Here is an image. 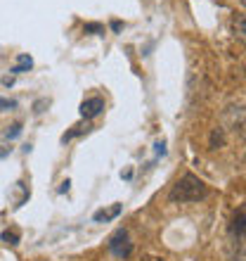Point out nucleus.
Masks as SVG:
<instances>
[{"label": "nucleus", "instance_id": "nucleus-1", "mask_svg": "<svg viewBox=\"0 0 246 261\" xmlns=\"http://www.w3.org/2000/svg\"><path fill=\"white\" fill-rule=\"evenodd\" d=\"M227 254L232 261H246V204H241L227 226Z\"/></svg>", "mask_w": 246, "mask_h": 261}, {"label": "nucleus", "instance_id": "nucleus-2", "mask_svg": "<svg viewBox=\"0 0 246 261\" xmlns=\"http://www.w3.org/2000/svg\"><path fill=\"white\" fill-rule=\"evenodd\" d=\"M208 197V186L204 180L194 176V173H184L182 178L175 180V186L171 188L168 199L171 202H180V204H190V202H201Z\"/></svg>", "mask_w": 246, "mask_h": 261}, {"label": "nucleus", "instance_id": "nucleus-3", "mask_svg": "<svg viewBox=\"0 0 246 261\" xmlns=\"http://www.w3.org/2000/svg\"><path fill=\"white\" fill-rule=\"evenodd\" d=\"M109 252L118 259H128L133 254V242H130V235L126 228H118L116 233L109 238Z\"/></svg>", "mask_w": 246, "mask_h": 261}, {"label": "nucleus", "instance_id": "nucleus-4", "mask_svg": "<svg viewBox=\"0 0 246 261\" xmlns=\"http://www.w3.org/2000/svg\"><path fill=\"white\" fill-rule=\"evenodd\" d=\"M81 117L83 119H95V117H100L104 112V100L102 97H88V100H83L81 102Z\"/></svg>", "mask_w": 246, "mask_h": 261}, {"label": "nucleus", "instance_id": "nucleus-5", "mask_svg": "<svg viewBox=\"0 0 246 261\" xmlns=\"http://www.w3.org/2000/svg\"><path fill=\"white\" fill-rule=\"evenodd\" d=\"M121 209H123L121 204H114V206L109 209V212H104V209H100V212H95L93 221H95V223H100V221H111V219H116L118 214H121Z\"/></svg>", "mask_w": 246, "mask_h": 261}, {"label": "nucleus", "instance_id": "nucleus-6", "mask_svg": "<svg viewBox=\"0 0 246 261\" xmlns=\"http://www.w3.org/2000/svg\"><path fill=\"white\" fill-rule=\"evenodd\" d=\"M232 34L237 36L241 43H246V14H239V17L232 21Z\"/></svg>", "mask_w": 246, "mask_h": 261}, {"label": "nucleus", "instance_id": "nucleus-7", "mask_svg": "<svg viewBox=\"0 0 246 261\" xmlns=\"http://www.w3.org/2000/svg\"><path fill=\"white\" fill-rule=\"evenodd\" d=\"M31 67H34V60L28 55H19L17 57V64H14L10 71H12V74H24V71H28Z\"/></svg>", "mask_w": 246, "mask_h": 261}, {"label": "nucleus", "instance_id": "nucleus-8", "mask_svg": "<svg viewBox=\"0 0 246 261\" xmlns=\"http://www.w3.org/2000/svg\"><path fill=\"white\" fill-rule=\"evenodd\" d=\"M0 240L5 242V245H19L21 235H19V230H14V228H7V230L0 233Z\"/></svg>", "mask_w": 246, "mask_h": 261}, {"label": "nucleus", "instance_id": "nucleus-9", "mask_svg": "<svg viewBox=\"0 0 246 261\" xmlns=\"http://www.w3.org/2000/svg\"><path fill=\"white\" fill-rule=\"evenodd\" d=\"M223 145H225V130L213 128L211 130V150H220Z\"/></svg>", "mask_w": 246, "mask_h": 261}, {"label": "nucleus", "instance_id": "nucleus-10", "mask_svg": "<svg viewBox=\"0 0 246 261\" xmlns=\"http://www.w3.org/2000/svg\"><path fill=\"white\" fill-rule=\"evenodd\" d=\"M83 133H88V128H83V126H74L71 130H67V133L62 136V143H69V140H74V138L83 136Z\"/></svg>", "mask_w": 246, "mask_h": 261}, {"label": "nucleus", "instance_id": "nucleus-11", "mask_svg": "<svg viewBox=\"0 0 246 261\" xmlns=\"http://www.w3.org/2000/svg\"><path fill=\"white\" fill-rule=\"evenodd\" d=\"M19 136H21V124L7 126V130H5V138H7V140H14V138H19Z\"/></svg>", "mask_w": 246, "mask_h": 261}, {"label": "nucleus", "instance_id": "nucleus-12", "mask_svg": "<svg viewBox=\"0 0 246 261\" xmlns=\"http://www.w3.org/2000/svg\"><path fill=\"white\" fill-rule=\"evenodd\" d=\"M85 31H88V34L102 36L104 34V27H102V24H95V21H93V24H85Z\"/></svg>", "mask_w": 246, "mask_h": 261}, {"label": "nucleus", "instance_id": "nucleus-13", "mask_svg": "<svg viewBox=\"0 0 246 261\" xmlns=\"http://www.w3.org/2000/svg\"><path fill=\"white\" fill-rule=\"evenodd\" d=\"M0 110H17V100H10V97H0Z\"/></svg>", "mask_w": 246, "mask_h": 261}, {"label": "nucleus", "instance_id": "nucleus-14", "mask_svg": "<svg viewBox=\"0 0 246 261\" xmlns=\"http://www.w3.org/2000/svg\"><path fill=\"white\" fill-rule=\"evenodd\" d=\"M45 105H48V100H38V102L34 105V112H36V114H41V112H43V107H45Z\"/></svg>", "mask_w": 246, "mask_h": 261}, {"label": "nucleus", "instance_id": "nucleus-15", "mask_svg": "<svg viewBox=\"0 0 246 261\" xmlns=\"http://www.w3.org/2000/svg\"><path fill=\"white\" fill-rule=\"evenodd\" d=\"M157 154H166V143L161 140V143H157Z\"/></svg>", "mask_w": 246, "mask_h": 261}, {"label": "nucleus", "instance_id": "nucleus-16", "mask_svg": "<svg viewBox=\"0 0 246 261\" xmlns=\"http://www.w3.org/2000/svg\"><path fill=\"white\" fill-rule=\"evenodd\" d=\"M5 157H10V147H3V145H0V159H5Z\"/></svg>", "mask_w": 246, "mask_h": 261}, {"label": "nucleus", "instance_id": "nucleus-17", "mask_svg": "<svg viewBox=\"0 0 246 261\" xmlns=\"http://www.w3.org/2000/svg\"><path fill=\"white\" fill-rule=\"evenodd\" d=\"M12 83H14V79H12V76H3V86H7V88H10Z\"/></svg>", "mask_w": 246, "mask_h": 261}, {"label": "nucleus", "instance_id": "nucleus-18", "mask_svg": "<svg viewBox=\"0 0 246 261\" xmlns=\"http://www.w3.org/2000/svg\"><path fill=\"white\" fill-rule=\"evenodd\" d=\"M69 186H71V183H69V180H64V183H62V188H59V193H69Z\"/></svg>", "mask_w": 246, "mask_h": 261}, {"label": "nucleus", "instance_id": "nucleus-19", "mask_svg": "<svg viewBox=\"0 0 246 261\" xmlns=\"http://www.w3.org/2000/svg\"><path fill=\"white\" fill-rule=\"evenodd\" d=\"M121 27H123L121 21H111V29H114V31H121Z\"/></svg>", "mask_w": 246, "mask_h": 261}, {"label": "nucleus", "instance_id": "nucleus-20", "mask_svg": "<svg viewBox=\"0 0 246 261\" xmlns=\"http://www.w3.org/2000/svg\"><path fill=\"white\" fill-rule=\"evenodd\" d=\"M142 261H164V259H154V256H147V259H142Z\"/></svg>", "mask_w": 246, "mask_h": 261}, {"label": "nucleus", "instance_id": "nucleus-21", "mask_svg": "<svg viewBox=\"0 0 246 261\" xmlns=\"http://www.w3.org/2000/svg\"><path fill=\"white\" fill-rule=\"evenodd\" d=\"M241 5H244V7H246V0H241Z\"/></svg>", "mask_w": 246, "mask_h": 261}, {"label": "nucleus", "instance_id": "nucleus-22", "mask_svg": "<svg viewBox=\"0 0 246 261\" xmlns=\"http://www.w3.org/2000/svg\"><path fill=\"white\" fill-rule=\"evenodd\" d=\"M244 159H246V154H244Z\"/></svg>", "mask_w": 246, "mask_h": 261}]
</instances>
